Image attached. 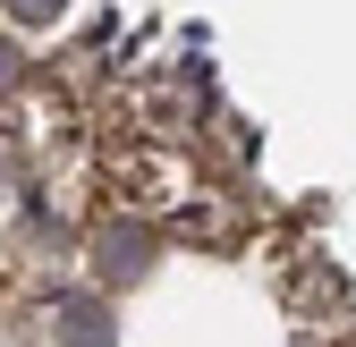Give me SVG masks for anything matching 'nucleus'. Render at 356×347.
<instances>
[{
  "mask_svg": "<svg viewBox=\"0 0 356 347\" xmlns=\"http://www.w3.org/2000/svg\"><path fill=\"white\" fill-rule=\"evenodd\" d=\"M17 9H26V17H51V9H60V0H17Z\"/></svg>",
  "mask_w": 356,
  "mask_h": 347,
  "instance_id": "obj_2",
  "label": "nucleus"
},
{
  "mask_svg": "<svg viewBox=\"0 0 356 347\" xmlns=\"http://www.w3.org/2000/svg\"><path fill=\"white\" fill-rule=\"evenodd\" d=\"M102 271H145V237H136V229H119V237L102 246Z\"/></svg>",
  "mask_w": 356,
  "mask_h": 347,
  "instance_id": "obj_1",
  "label": "nucleus"
}]
</instances>
